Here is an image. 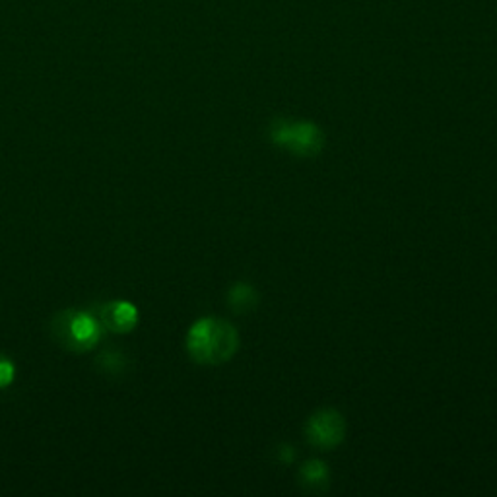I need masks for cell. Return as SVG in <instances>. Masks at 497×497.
<instances>
[{
	"instance_id": "obj_1",
	"label": "cell",
	"mask_w": 497,
	"mask_h": 497,
	"mask_svg": "<svg viewBox=\"0 0 497 497\" xmlns=\"http://www.w3.org/2000/svg\"><path fill=\"white\" fill-rule=\"evenodd\" d=\"M239 348V334L232 323L216 317L198 319L187 333V352L193 362L218 365L230 360Z\"/></svg>"
},
{
	"instance_id": "obj_2",
	"label": "cell",
	"mask_w": 497,
	"mask_h": 497,
	"mask_svg": "<svg viewBox=\"0 0 497 497\" xmlns=\"http://www.w3.org/2000/svg\"><path fill=\"white\" fill-rule=\"evenodd\" d=\"M104 326L92 311L65 309L55 313L49 323V334L61 348L73 353L94 350L104 338Z\"/></svg>"
},
{
	"instance_id": "obj_3",
	"label": "cell",
	"mask_w": 497,
	"mask_h": 497,
	"mask_svg": "<svg viewBox=\"0 0 497 497\" xmlns=\"http://www.w3.org/2000/svg\"><path fill=\"white\" fill-rule=\"evenodd\" d=\"M271 140L276 146L302 158L317 155L324 144L319 126L307 121H276L271 126Z\"/></svg>"
},
{
	"instance_id": "obj_4",
	"label": "cell",
	"mask_w": 497,
	"mask_h": 497,
	"mask_svg": "<svg viewBox=\"0 0 497 497\" xmlns=\"http://www.w3.org/2000/svg\"><path fill=\"white\" fill-rule=\"evenodd\" d=\"M346 422L333 408L315 412L305 425V435L309 443L317 449H333L344 439Z\"/></svg>"
},
{
	"instance_id": "obj_5",
	"label": "cell",
	"mask_w": 497,
	"mask_h": 497,
	"mask_svg": "<svg viewBox=\"0 0 497 497\" xmlns=\"http://www.w3.org/2000/svg\"><path fill=\"white\" fill-rule=\"evenodd\" d=\"M92 313L97 317L99 323H102L105 331L115 333V334L133 333L136 329L138 319H140L136 305H133L131 302H123V300L97 303Z\"/></svg>"
},
{
	"instance_id": "obj_6",
	"label": "cell",
	"mask_w": 497,
	"mask_h": 497,
	"mask_svg": "<svg viewBox=\"0 0 497 497\" xmlns=\"http://www.w3.org/2000/svg\"><path fill=\"white\" fill-rule=\"evenodd\" d=\"M95 365L99 372L111 379H121L131 372V360L121 350H105L99 353Z\"/></svg>"
},
{
	"instance_id": "obj_7",
	"label": "cell",
	"mask_w": 497,
	"mask_h": 497,
	"mask_svg": "<svg viewBox=\"0 0 497 497\" xmlns=\"http://www.w3.org/2000/svg\"><path fill=\"white\" fill-rule=\"evenodd\" d=\"M300 480L307 490L319 492L329 484V468L323 461H307L300 471Z\"/></svg>"
},
{
	"instance_id": "obj_8",
	"label": "cell",
	"mask_w": 497,
	"mask_h": 497,
	"mask_svg": "<svg viewBox=\"0 0 497 497\" xmlns=\"http://www.w3.org/2000/svg\"><path fill=\"white\" fill-rule=\"evenodd\" d=\"M227 300H230V305L241 313V311H249L251 307H254V303H257V292L247 286V283H235Z\"/></svg>"
},
{
	"instance_id": "obj_9",
	"label": "cell",
	"mask_w": 497,
	"mask_h": 497,
	"mask_svg": "<svg viewBox=\"0 0 497 497\" xmlns=\"http://www.w3.org/2000/svg\"><path fill=\"white\" fill-rule=\"evenodd\" d=\"M14 379H16V365L5 353H0V391L8 389Z\"/></svg>"
}]
</instances>
